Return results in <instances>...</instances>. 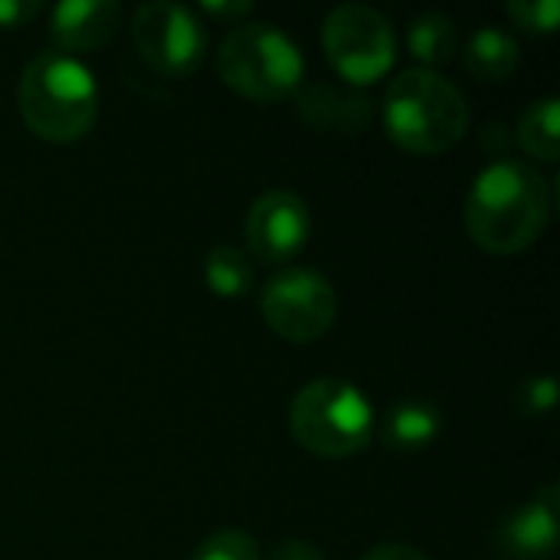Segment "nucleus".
<instances>
[{"instance_id":"obj_1","label":"nucleus","mask_w":560,"mask_h":560,"mask_svg":"<svg viewBox=\"0 0 560 560\" xmlns=\"http://www.w3.org/2000/svg\"><path fill=\"white\" fill-rule=\"evenodd\" d=\"M551 187L541 171L518 158L482 167L466 197V230L476 246L495 256L528 249L548 226Z\"/></svg>"},{"instance_id":"obj_2","label":"nucleus","mask_w":560,"mask_h":560,"mask_svg":"<svg viewBox=\"0 0 560 560\" xmlns=\"http://www.w3.org/2000/svg\"><path fill=\"white\" fill-rule=\"evenodd\" d=\"M26 128L52 144L79 141L98 115V85L79 56L59 49L39 52L26 62L16 89Z\"/></svg>"},{"instance_id":"obj_3","label":"nucleus","mask_w":560,"mask_h":560,"mask_svg":"<svg viewBox=\"0 0 560 560\" xmlns=\"http://www.w3.org/2000/svg\"><path fill=\"white\" fill-rule=\"evenodd\" d=\"M384 128L410 154H446L469 131L466 95L436 69H404L381 108Z\"/></svg>"},{"instance_id":"obj_4","label":"nucleus","mask_w":560,"mask_h":560,"mask_svg":"<svg viewBox=\"0 0 560 560\" xmlns=\"http://www.w3.org/2000/svg\"><path fill=\"white\" fill-rule=\"evenodd\" d=\"M289 427L302 450L322 459H345L371 443L374 407L354 384L322 377L295 394Z\"/></svg>"},{"instance_id":"obj_5","label":"nucleus","mask_w":560,"mask_h":560,"mask_svg":"<svg viewBox=\"0 0 560 560\" xmlns=\"http://www.w3.org/2000/svg\"><path fill=\"white\" fill-rule=\"evenodd\" d=\"M217 69L240 95L253 102H279L302 85L305 59L285 30L272 23H243L223 36Z\"/></svg>"},{"instance_id":"obj_6","label":"nucleus","mask_w":560,"mask_h":560,"mask_svg":"<svg viewBox=\"0 0 560 560\" xmlns=\"http://www.w3.org/2000/svg\"><path fill=\"white\" fill-rule=\"evenodd\" d=\"M322 43L331 66L354 85L377 82L397 59V33L390 20L364 3L335 7L322 23Z\"/></svg>"},{"instance_id":"obj_7","label":"nucleus","mask_w":560,"mask_h":560,"mask_svg":"<svg viewBox=\"0 0 560 560\" xmlns=\"http://www.w3.org/2000/svg\"><path fill=\"white\" fill-rule=\"evenodd\" d=\"M335 289L315 269H282L262 289V318L282 341L312 345L335 325Z\"/></svg>"},{"instance_id":"obj_8","label":"nucleus","mask_w":560,"mask_h":560,"mask_svg":"<svg viewBox=\"0 0 560 560\" xmlns=\"http://www.w3.org/2000/svg\"><path fill=\"white\" fill-rule=\"evenodd\" d=\"M131 36L138 56L167 79H187L197 72L207 52L203 23L194 16V10L174 0L141 3L131 16Z\"/></svg>"},{"instance_id":"obj_9","label":"nucleus","mask_w":560,"mask_h":560,"mask_svg":"<svg viewBox=\"0 0 560 560\" xmlns=\"http://www.w3.org/2000/svg\"><path fill=\"white\" fill-rule=\"evenodd\" d=\"M312 233L308 203L292 190H269L246 210V243L259 262H289Z\"/></svg>"},{"instance_id":"obj_10","label":"nucleus","mask_w":560,"mask_h":560,"mask_svg":"<svg viewBox=\"0 0 560 560\" xmlns=\"http://www.w3.org/2000/svg\"><path fill=\"white\" fill-rule=\"evenodd\" d=\"M560 489L541 486L535 499L518 505L499 528V548L509 560H548L558 548Z\"/></svg>"},{"instance_id":"obj_11","label":"nucleus","mask_w":560,"mask_h":560,"mask_svg":"<svg viewBox=\"0 0 560 560\" xmlns=\"http://www.w3.org/2000/svg\"><path fill=\"white\" fill-rule=\"evenodd\" d=\"M121 23V10L112 0H62L52 7L49 33L59 52H92L102 49Z\"/></svg>"},{"instance_id":"obj_12","label":"nucleus","mask_w":560,"mask_h":560,"mask_svg":"<svg viewBox=\"0 0 560 560\" xmlns=\"http://www.w3.org/2000/svg\"><path fill=\"white\" fill-rule=\"evenodd\" d=\"M299 115L315 131H338L358 135L374 118V102L361 92H345L331 82H308L299 85Z\"/></svg>"},{"instance_id":"obj_13","label":"nucleus","mask_w":560,"mask_h":560,"mask_svg":"<svg viewBox=\"0 0 560 560\" xmlns=\"http://www.w3.org/2000/svg\"><path fill=\"white\" fill-rule=\"evenodd\" d=\"M443 430V413L436 404L410 397L400 400L381 423V443L397 453H420L436 443Z\"/></svg>"},{"instance_id":"obj_14","label":"nucleus","mask_w":560,"mask_h":560,"mask_svg":"<svg viewBox=\"0 0 560 560\" xmlns=\"http://www.w3.org/2000/svg\"><path fill=\"white\" fill-rule=\"evenodd\" d=\"M518 43L515 36H509L505 30L499 26H479L466 46V66L476 79H486V82H502L509 79L515 69H518Z\"/></svg>"},{"instance_id":"obj_15","label":"nucleus","mask_w":560,"mask_h":560,"mask_svg":"<svg viewBox=\"0 0 560 560\" xmlns=\"http://www.w3.org/2000/svg\"><path fill=\"white\" fill-rule=\"evenodd\" d=\"M407 46H410V56L423 62V69L443 66V62L456 59V52H459V26L453 16H446L440 10L423 13L410 23Z\"/></svg>"},{"instance_id":"obj_16","label":"nucleus","mask_w":560,"mask_h":560,"mask_svg":"<svg viewBox=\"0 0 560 560\" xmlns=\"http://www.w3.org/2000/svg\"><path fill=\"white\" fill-rule=\"evenodd\" d=\"M518 141L522 148L538 158V161H558L560 154V102L551 98H541V102H532L518 121Z\"/></svg>"},{"instance_id":"obj_17","label":"nucleus","mask_w":560,"mask_h":560,"mask_svg":"<svg viewBox=\"0 0 560 560\" xmlns=\"http://www.w3.org/2000/svg\"><path fill=\"white\" fill-rule=\"evenodd\" d=\"M203 279L213 295L220 299H240L253 285V266L243 249L236 246H217L203 259Z\"/></svg>"},{"instance_id":"obj_18","label":"nucleus","mask_w":560,"mask_h":560,"mask_svg":"<svg viewBox=\"0 0 560 560\" xmlns=\"http://www.w3.org/2000/svg\"><path fill=\"white\" fill-rule=\"evenodd\" d=\"M190 560H262V555H259L256 538H249L246 532L226 528V532L210 535V538L190 555Z\"/></svg>"},{"instance_id":"obj_19","label":"nucleus","mask_w":560,"mask_h":560,"mask_svg":"<svg viewBox=\"0 0 560 560\" xmlns=\"http://www.w3.org/2000/svg\"><path fill=\"white\" fill-rule=\"evenodd\" d=\"M505 10L522 30H532V33H555L558 30V0H509Z\"/></svg>"},{"instance_id":"obj_20","label":"nucleus","mask_w":560,"mask_h":560,"mask_svg":"<svg viewBox=\"0 0 560 560\" xmlns=\"http://www.w3.org/2000/svg\"><path fill=\"white\" fill-rule=\"evenodd\" d=\"M558 404V384L551 377H532L515 394V410L522 417H541Z\"/></svg>"},{"instance_id":"obj_21","label":"nucleus","mask_w":560,"mask_h":560,"mask_svg":"<svg viewBox=\"0 0 560 560\" xmlns=\"http://www.w3.org/2000/svg\"><path fill=\"white\" fill-rule=\"evenodd\" d=\"M39 13V0H0V30H16Z\"/></svg>"},{"instance_id":"obj_22","label":"nucleus","mask_w":560,"mask_h":560,"mask_svg":"<svg viewBox=\"0 0 560 560\" xmlns=\"http://www.w3.org/2000/svg\"><path fill=\"white\" fill-rule=\"evenodd\" d=\"M361 560H430L420 548H413V545H377V548H371L368 555Z\"/></svg>"},{"instance_id":"obj_23","label":"nucleus","mask_w":560,"mask_h":560,"mask_svg":"<svg viewBox=\"0 0 560 560\" xmlns=\"http://www.w3.org/2000/svg\"><path fill=\"white\" fill-rule=\"evenodd\" d=\"M272 560H325L312 541H285L272 551Z\"/></svg>"},{"instance_id":"obj_24","label":"nucleus","mask_w":560,"mask_h":560,"mask_svg":"<svg viewBox=\"0 0 560 560\" xmlns=\"http://www.w3.org/2000/svg\"><path fill=\"white\" fill-rule=\"evenodd\" d=\"M203 10L213 13V16H246V13L253 10V3H249V0H236V3H223V0L213 3V0H207Z\"/></svg>"}]
</instances>
